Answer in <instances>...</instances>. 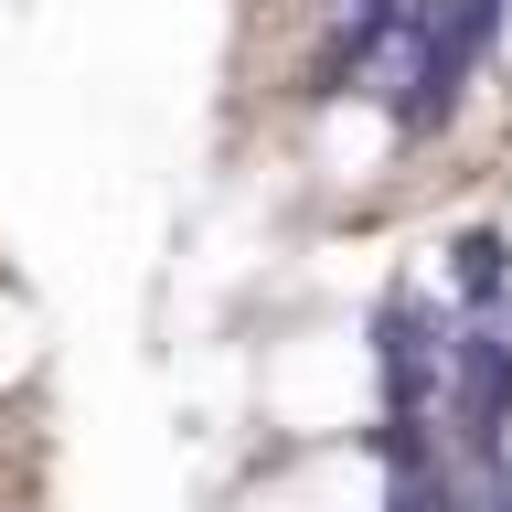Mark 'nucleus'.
<instances>
[{"mask_svg": "<svg viewBox=\"0 0 512 512\" xmlns=\"http://www.w3.org/2000/svg\"><path fill=\"white\" fill-rule=\"evenodd\" d=\"M384 406V363L352 320H288L278 342L256 352V416L288 448H352Z\"/></svg>", "mask_w": 512, "mask_h": 512, "instance_id": "obj_1", "label": "nucleus"}, {"mask_svg": "<svg viewBox=\"0 0 512 512\" xmlns=\"http://www.w3.org/2000/svg\"><path fill=\"white\" fill-rule=\"evenodd\" d=\"M310 160L331 171V182H374V171H395V118H384L374 96H342V107H320Z\"/></svg>", "mask_w": 512, "mask_h": 512, "instance_id": "obj_2", "label": "nucleus"}, {"mask_svg": "<svg viewBox=\"0 0 512 512\" xmlns=\"http://www.w3.org/2000/svg\"><path fill=\"white\" fill-rule=\"evenodd\" d=\"M32 374H43V310L0 278V395H22Z\"/></svg>", "mask_w": 512, "mask_h": 512, "instance_id": "obj_3", "label": "nucleus"}, {"mask_svg": "<svg viewBox=\"0 0 512 512\" xmlns=\"http://www.w3.org/2000/svg\"><path fill=\"white\" fill-rule=\"evenodd\" d=\"M235 512H310V502H299V480H288V470H267V480L235 491Z\"/></svg>", "mask_w": 512, "mask_h": 512, "instance_id": "obj_4", "label": "nucleus"}, {"mask_svg": "<svg viewBox=\"0 0 512 512\" xmlns=\"http://www.w3.org/2000/svg\"><path fill=\"white\" fill-rule=\"evenodd\" d=\"M502 86H512V0H502Z\"/></svg>", "mask_w": 512, "mask_h": 512, "instance_id": "obj_5", "label": "nucleus"}, {"mask_svg": "<svg viewBox=\"0 0 512 512\" xmlns=\"http://www.w3.org/2000/svg\"><path fill=\"white\" fill-rule=\"evenodd\" d=\"M502 470H512V406H502Z\"/></svg>", "mask_w": 512, "mask_h": 512, "instance_id": "obj_6", "label": "nucleus"}, {"mask_svg": "<svg viewBox=\"0 0 512 512\" xmlns=\"http://www.w3.org/2000/svg\"><path fill=\"white\" fill-rule=\"evenodd\" d=\"M502 256H512V203H502Z\"/></svg>", "mask_w": 512, "mask_h": 512, "instance_id": "obj_7", "label": "nucleus"}]
</instances>
